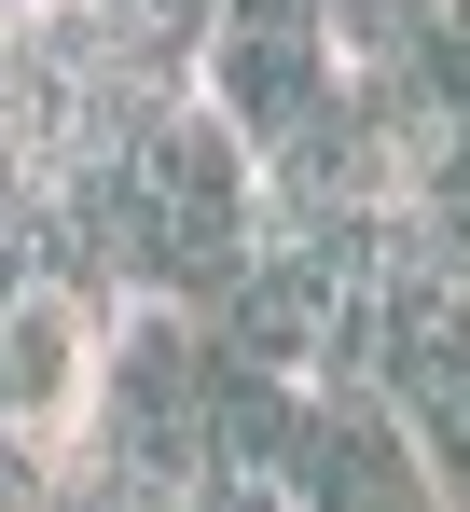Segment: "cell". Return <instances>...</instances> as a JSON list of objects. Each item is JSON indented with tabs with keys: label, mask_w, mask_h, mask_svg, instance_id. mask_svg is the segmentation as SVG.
<instances>
[{
	"label": "cell",
	"mask_w": 470,
	"mask_h": 512,
	"mask_svg": "<svg viewBox=\"0 0 470 512\" xmlns=\"http://www.w3.org/2000/svg\"><path fill=\"white\" fill-rule=\"evenodd\" d=\"M83 402H97V305L42 277L0 319V429L14 443H83Z\"/></svg>",
	"instance_id": "obj_2"
},
{
	"label": "cell",
	"mask_w": 470,
	"mask_h": 512,
	"mask_svg": "<svg viewBox=\"0 0 470 512\" xmlns=\"http://www.w3.org/2000/svg\"><path fill=\"white\" fill-rule=\"evenodd\" d=\"M360 512H443V499H429V485H401V499H360Z\"/></svg>",
	"instance_id": "obj_3"
},
{
	"label": "cell",
	"mask_w": 470,
	"mask_h": 512,
	"mask_svg": "<svg viewBox=\"0 0 470 512\" xmlns=\"http://www.w3.org/2000/svg\"><path fill=\"white\" fill-rule=\"evenodd\" d=\"M388 305V346H374V388L415 429V471L429 499L470 512V291H374Z\"/></svg>",
	"instance_id": "obj_1"
}]
</instances>
